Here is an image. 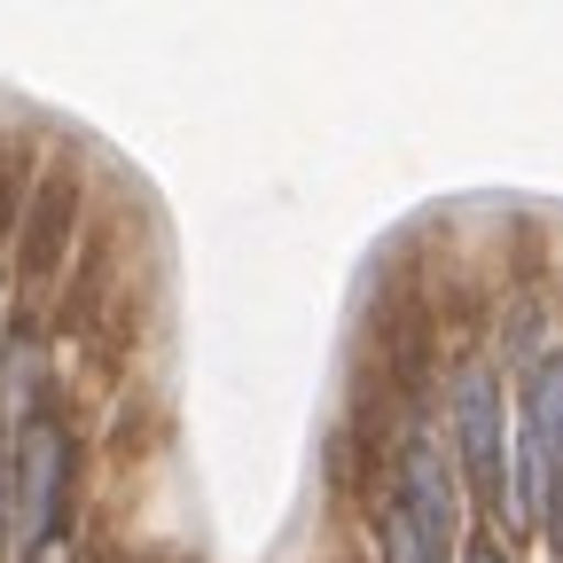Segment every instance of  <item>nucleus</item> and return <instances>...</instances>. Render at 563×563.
<instances>
[{"instance_id":"obj_1","label":"nucleus","mask_w":563,"mask_h":563,"mask_svg":"<svg viewBox=\"0 0 563 563\" xmlns=\"http://www.w3.org/2000/svg\"><path fill=\"white\" fill-rule=\"evenodd\" d=\"M454 439H462V462H470V485L485 509H501V485H509V439H501V391H493L485 368H470L454 384Z\"/></svg>"},{"instance_id":"obj_2","label":"nucleus","mask_w":563,"mask_h":563,"mask_svg":"<svg viewBox=\"0 0 563 563\" xmlns=\"http://www.w3.org/2000/svg\"><path fill=\"white\" fill-rule=\"evenodd\" d=\"M391 509L407 517V532L422 540V555L446 563V548H454V477H446V454H439L431 439L407 446V462H399V501H391Z\"/></svg>"},{"instance_id":"obj_3","label":"nucleus","mask_w":563,"mask_h":563,"mask_svg":"<svg viewBox=\"0 0 563 563\" xmlns=\"http://www.w3.org/2000/svg\"><path fill=\"white\" fill-rule=\"evenodd\" d=\"M55 501H63V431L55 422H32L24 446H16V555H32L55 525Z\"/></svg>"},{"instance_id":"obj_4","label":"nucleus","mask_w":563,"mask_h":563,"mask_svg":"<svg viewBox=\"0 0 563 563\" xmlns=\"http://www.w3.org/2000/svg\"><path fill=\"white\" fill-rule=\"evenodd\" d=\"M555 415H563V376L540 368L525 384V454H517V517L540 525L548 509V462H555Z\"/></svg>"},{"instance_id":"obj_5","label":"nucleus","mask_w":563,"mask_h":563,"mask_svg":"<svg viewBox=\"0 0 563 563\" xmlns=\"http://www.w3.org/2000/svg\"><path fill=\"white\" fill-rule=\"evenodd\" d=\"M470 563H509V555H501V548H477V555H470Z\"/></svg>"}]
</instances>
